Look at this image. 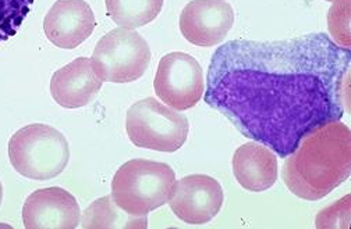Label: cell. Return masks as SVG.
<instances>
[{"instance_id": "1", "label": "cell", "mask_w": 351, "mask_h": 229, "mask_svg": "<svg viewBox=\"0 0 351 229\" xmlns=\"http://www.w3.org/2000/svg\"><path fill=\"white\" fill-rule=\"evenodd\" d=\"M351 53L328 35L236 39L213 53L204 100L279 157L348 111Z\"/></svg>"}, {"instance_id": "2", "label": "cell", "mask_w": 351, "mask_h": 229, "mask_svg": "<svg viewBox=\"0 0 351 229\" xmlns=\"http://www.w3.org/2000/svg\"><path fill=\"white\" fill-rule=\"evenodd\" d=\"M351 174V132L329 122L305 135L285 160L282 178L297 198L317 202L326 198Z\"/></svg>"}, {"instance_id": "3", "label": "cell", "mask_w": 351, "mask_h": 229, "mask_svg": "<svg viewBox=\"0 0 351 229\" xmlns=\"http://www.w3.org/2000/svg\"><path fill=\"white\" fill-rule=\"evenodd\" d=\"M176 174L166 163L134 159L116 171L112 198L125 213L147 217L169 202Z\"/></svg>"}, {"instance_id": "4", "label": "cell", "mask_w": 351, "mask_h": 229, "mask_svg": "<svg viewBox=\"0 0 351 229\" xmlns=\"http://www.w3.org/2000/svg\"><path fill=\"white\" fill-rule=\"evenodd\" d=\"M9 159L23 176L48 180L60 175L70 161L66 136L47 124H29L9 141Z\"/></svg>"}, {"instance_id": "5", "label": "cell", "mask_w": 351, "mask_h": 229, "mask_svg": "<svg viewBox=\"0 0 351 229\" xmlns=\"http://www.w3.org/2000/svg\"><path fill=\"white\" fill-rule=\"evenodd\" d=\"M125 131L137 148L174 153L186 144L190 124L182 113L170 110L155 98H147L128 109Z\"/></svg>"}, {"instance_id": "6", "label": "cell", "mask_w": 351, "mask_h": 229, "mask_svg": "<svg viewBox=\"0 0 351 229\" xmlns=\"http://www.w3.org/2000/svg\"><path fill=\"white\" fill-rule=\"evenodd\" d=\"M91 63L102 82H134L148 70L151 49L136 29L119 27L99 39Z\"/></svg>"}, {"instance_id": "7", "label": "cell", "mask_w": 351, "mask_h": 229, "mask_svg": "<svg viewBox=\"0 0 351 229\" xmlns=\"http://www.w3.org/2000/svg\"><path fill=\"white\" fill-rule=\"evenodd\" d=\"M154 87L165 105L176 111H186L197 106L204 96L202 68L191 55L167 53L159 62Z\"/></svg>"}, {"instance_id": "8", "label": "cell", "mask_w": 351, "mask_h": 229, "mask_svg": "<svg viewBox=\"0 0 351 229\" xmlns=\"http://www.w3.org/2000/svg\"><path fill=\"white\" fill-rule=\"evenodd\" d=\"M225 193L215 178L194 174L174 182L169 206L173 214L190 225H204L221 211Z\"/></svg>"}, {"instance_id": "9", "label": "cell", "mask_w": 351, "mask_h": 229, "mask_svg": "<svg viewBox=\"0 0 351 229\" xmlns=\"http://www.w3.org/2000/svg\"><path fill=\"white\" fill-rule=\"evenodd\" d=\"M234 24L233 8L226 0H191L180 14L182 35L201 48L216 46Z\"/></svg>"}, {"instance_id": "10", "label": "cell", "mask_w": 351, "mask_h": 229, "mask_svg": "<svg viewBox=\"0 0 351 229\" xmlns=\"http://www.w3.org/2000/svg\"><path fill=\"white\" fill-rule=\"evenodd\" d=\"M80 222L78 202L59 187L35 191L23 206V224L27 229H74Z\"/></svg>"}, {"instance_id": "11", "label": "cell", "mask_w": 351, "mask_h": 229, "mask_svg": "<svg viewBox=\"0 0 351 229\" xmlns=\"http://www.w3.org/2000/svg\"><path fill=\"white\" fill-rule=\"evenodd\" d=\"M97 27L95 14L85 0H56L43 18L47 38L60 49H75Z\"/></svg>"}, {"instance_id": "12", "label": "cell", "mask_w": 351, "mask_h": 229, "mask_svg": "<svg viewBox=\"0 0 351 229\" xmlns=\"http://www.w3.org/2000/svg\"><path fill=\"white\" fill-rule=\"evenodd\" d=\"M102 85L91 60L78 57L52 75L51 95L64 109H80L94 102Z\"/></svg>"}, {"instance_id": "13", "label": "cell", "mask_w": 351, "mask_h": 229, "mask_svg": "<svg viewBox=\"0 0 351 229\" xmlns=\"http://www.w3.org/2000/svg\"><path fill=\"white\" fill-rule=\"evenodd\" d=\"M233 174L240 187L250 192H265L278 180V157L258 142L241 145L233 156Z\"/></svg>"}, {"instance_id": "14", "label": "cell", "mask_w": 351, "mask_h": 229, "mask_svg": "<svg viewBox=\"0 0 351 229\" xmlns=\"http://www.w3.org/2000/svg\"><path fill=\"white\" fill-rule=\"evenodd\" d=\"M84 229H147L148 218L125 213L113 200L112 195L95 200L82 213Z\"/></svg>"}, {"instance_id": "15", "label": "cell", "mask_w": 351, "mask_h": 229, "mask_svg": "<svg viewBox=\"0 0 351 229\" xmlns=\"http://www.w3.org/2000/svg\"><path fill=\"white\" fill-rule=\"evenodd\" d=\"M108 16L121 28L136 29L152 23L162 12L163 0H105Z\"/></svg>"}, {"instance_id": "16", "label": "cell", "mask_w": 351, "mask_h": 229, "mask_svg": "<svg viewBox=\"0 0 351 229\" xmlns=\"http://www.w3.org/2000/svg\"><path fill=\"white\" fill-rule=\"evenodd\" d=\"M328 28L335 43L350 51V0H335L328 13Z\"/></svg>"}, {"instance_id": "17", "label": "cell", "mask_w": 351, "mask_h": 229, "mask_svg": "<svg viewBox=\"0 0 351 229\" xmlns=\"http://www.w3.org/2000/svg\"><path fill=\"white\" fill-rule=\"evenodd\" d=\"M350 195L322 210L317 217V228H348L350 225Z\"/></svg>"}, {"instance_id": "18", "label": "cell", "mask_w": 351, "mask_h": 229, "mask_svg": "<svg viewBox=\"0 0 351 229\" xmlns=\"http://www.w3.org/2000/svg\"><path fill=\"white\" fill-rule=\"evenodd\" d=\"M2 200H3V185L0 182V206H2Z\"/></svg>"}, {"instance_id": "19", "label": "cell", "mask_w": 351, "mask_h": 229, "mask_svg": "<svg viewBox=\"0 0 351 229\" xmlns=\"http://www.w3.org/2000/svg\"><path fill=\"white\" fill-rule=\"evenodd\" d=\"M325 2H335V0H325Z\"/></svg>"}]
</instances>
